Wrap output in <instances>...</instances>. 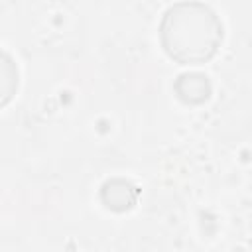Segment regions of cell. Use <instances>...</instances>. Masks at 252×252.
Listing matches in <instances>:
<instances>
[{
  "label": "cell",
  "instance_id": "6da1fadb",
  "mask_svg": "<svg viewBox=\"0 0 252 252\" xmlns=\"http://www.w3.org/2000/svg\"><path fill=\"white\" fill-rule=\"evenodd\" d=\"M159 43L179 65H203L222 43L224 26L205 2L181 0L165 8L159 20Z\"/></svg>",
  "mask_w": 252,
  "mask_h": 252
},
{
  "label": "cell",
  "instance_id": "277c9868",
  "mask_svg": "<svg viewBox=\"0 0 252 252\" xmlns=\"http://www.w3.org/2000/svg\"><path fill=\"white\" fill-rule=\"evenodd\" d=\"M20 89V67L14 55L0 47V110L8 106Z\"/></svg>",
  "mask_w": 252,
  "mask_h": 252
},
{
  "label": "cell",
  "instance_id": "7a4b0ae2",
  "mask_svg": "<svg viewBox=\"0 0 252 252\" xmlns=\"http://www.w3.org/2000/svg\"><path fill=\"white\" fill-rule=\"evenodd\" d=\"M100 201L108 211L124 213L132 209L138 201V187L124 179V177H112L106 179L100 187Z\"/></svg>",
  "mask_w": 252,
  "mask_h": 252
},
{
  "label": "cell",
  "instance_id": "3957f363",
  "mask_svg": "<svg viewBox=\"0 0 252 252\" xmlns=\"http://www.w3.org/2000/svg\"><path fill=\"white\" fill-rule=\"evenodd\" d=\"M211 81L207 75L197 73V71H189V73H181L175 83H173V93L175 96L185 102V104H201L211 96Z\"/></svg>",
  "mask_w": 252,
  "mask_h": 252
}]
</instances>
